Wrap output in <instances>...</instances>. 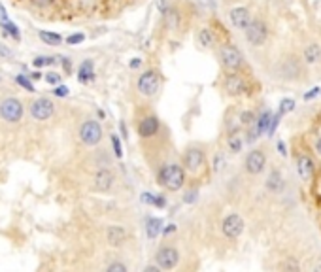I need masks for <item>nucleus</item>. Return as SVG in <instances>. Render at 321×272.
Here are the masks:
<instances>
[{"label": "nucleus", "instance_id": "f257e3e1", "mask_svg": "<svg viewBox=\"0 0 321 272\" xmlns=\"http://www.w3.org/2000/svg\"><path fill=\"white\" fill-rule=\"evenodd\" d=\"M274 74L283 81H297L304 76V61L295 53H289L285 59H281L276 65Z\"/></svg>", "mask_w": 321, "mask_h": 272}, {"label": "nucleus", "instance_id": "f03ea898", "mask_svg": "<svg viewBox=\"0 0 321 272\" xmlns=\"http://www.w3.org/2000/svg\"><path fill=\"white\" fill-rule=\"evenodd\" d=\"M157 182L168 191H180L185 184V168L180 165H165L157 172Z\"/></svg>", "mask_w": 321, "mask_h": 272}, {"label": "nucleus", "instance_id": "7ed1b4c3", "mask_svg": "<svg viewBox=\"0 0 321 272\" xmlns=\"http://www.w3.org/2000/svg\"><path fill=\"white\" fill-rule=\"evenodd\" d=\"M219 61L229 72H238L244 67V57H242L240 49L236 46H233V44H225V46L221 47Z\"/></svg>", "mask_w": 321, "mask_h": 272}, {"label": "nucleus", "instance_id": "20e7f679", "mask_svg": "<svg viewBox=\"0 0 321 272\" xmlns=\"http://www.w3.org/2000/svg\"><path fill=\"white\" fill-rule=\"evenodd\" d=\"M244 33L249 46L261 47L268 38V25L263 19H251L248 27L244 28Z\"/></svg>", "mask_w": 321, "mask_h": 272}, {"label": "nucleus", "instance_id": "39448f33", "mask_svg": "<svg viewBox=\"0 0 321 272\" xmlns=\"http://www.w3.org/2000/svg\"><path fill=\"white\" fill-rule=\"evenodd\" d=\"M206 165V155H204V149L199 146H191L187 147V152L183 155V168L191 174H199Z\"/></svg>", "mask_w": 321, "mask_h": 272}, {"label": "nucleus", "instance_id": "423d86ee", "mask_svg": "<svg viewBox=\"0 0 321 272\" xmlns=\"http://www.w3.org/2000/svg\"><path fill=\"white\" fill-rule=\"evenodd\" d=\"M80 140L85 146H97L102 140V127L97 119H85L80 127Z\"/></svg>", "mask_w": 321, "mask_h": 272}, {"label": "nucleus", "instance_id": "0eeeda50", "mask_svg": "<svg viewBox=\"0 0 321 272\" xmlns=\"http://www.w3.org/2000/svg\"><path fill=\"white\" fill-rule=\"evenodd\" d=\"M0 117L8 123H17L23 117V104L19 99L8 97L0 102Z\"/></svg>", "mask_w": 321, "mask_h": 272}, {"label": "nucleus", "instance_id": "6e6552de", "mask_svg": "<svg viewBox=\"0 0 321 272\" xmlns=\"http://www.w3.org/2000/svg\"><path fill=\"white\" fill-rule=\"evenodd\" d=\"M155 261H157L160 270H170L180 263V252L174 246H163L155 253Z\"/></svg>", "mask_w": 321, "mask_h": 272}, {"label": "nucleus", "instance_id": "1a4fd4ad", "mask_svg": "<svg viewBox=\"0 0 321 272\" xmlns=\"http://www.w3.org/2000/svg\"><path fill=\"white\" fill-rule=\"evenodd\" d=\"M160 87V76L157 70H146L138 80V91L144 97H153L157 95Z\"/></svg>", "mask_w": 321, "mask_h": 272}, {"label": "nucleus", "instance_id": "9d476101", "mask_svg": "<svg viewBox=\"0 0 321 272\" xmlns=\"http://www.w3.org/2000/svg\"><path fill=\"white\" fill-rule=\"evenodd\" d=\"M244 166H246L248 174H253V176L261 174L263 170H265V166H267V155H265V152H263V149H259V147L251 149V152L246 155Z\"/></svg>", "mask_w": 321, "mask_h": 272}, {"label": "nucleus", "instance_id": "9b49d317", "mask_svg": "<svg viewBox=\"0 0 321 272\" xmlns=\"http://www.w3.org/2000/svg\"><path fill=\"white\" fill-rule=\"evenodd\" d=\"M114 182H115V174L112 168H108V166L99 168L97 174L93 176V189L99 193H106L114 187Z\"/></svg>", "mask_w": 321, "mask_h": 272}, {"label": "nucleus", "instance_id": "f8f14e48", "mask_svg": "<svg viewBox=\"0 0 321 272\" xmlns=\"http://www.w3.org/2000/svg\"><path fill=\"white\" fill-rule=\"evenodd\" d=\"M221 231L227 238H238L242 232H244V219L238 216V214H231L227 218L223 219L221 223Z\"/></svg>", "mask_w": 321, "mask_h": 272}, {"label": "nucleus", "instance_id": "ddd939ff", "mask_svg": "<svg viewBox=\"0 0 321 272\" xmlns=\"http://www.w3.org/2000/svg\"><path fill=\"white\" fill-rule=\"evenodd\" d=\"M55 112V104L49 99H38L33 102L30 106V115H33L36 121H46L49 119Z\"/></svg>", "mask_w": 321, "mask_h": 272}, {"label": "nucleus", "instance_id": "4468645a", "mask_svg": "<svg viewBox=\"0 0 321 272\" xmlns=\"http://www.w3.org/2000/svg\"><path fill=\"white\" fill-rule=\"evenodd\" d=\"M223 87H225L227 95H231V97H240V95H244L248 91L246 81H244V78L238 72L229 74L227 78H225V81H223Z\"/></svg>", "mask_w": 321, "mask_h": 272}, {"label": "nucleus", "instance_id": "2eb2a0df", "mask_svg": "<svg viewBox=\"0 0 321 272\" xmlns=\"http://www.w3.org/2000/svg\"><path fill=\"white\" fill-rule=\"evenodd\" d=\"M229 19L233 23L234 28H238V31H244V28L249 25V21H251V14H249L248 8H233L231 12H229Z\"/></svg>", "mask_w": 321, "mask_h": 272}, {"label": "nucleus", "instance_id": "dca6fc26", "mask_svg": "<svg viewBox=\"0 0 321 272\" xmlns=\"http://www.w3.org/2000/svg\"><path fill=\"white\" fill-rule=\"evenodd\" d=\"M159 129H160V121L155 115H147V117H144L138 123V134H140L142 138H153L155 134L159 133Z\"/></svg>", "mask_w": 321, "mask_h": 272}, {"label": "nucleus", "instance_id": "f3484780", "mask_svg": "<svg viewBox=\"0 0 321 272\" xmlns=\"http://www.w3.org/2000/svg\"><path fill=\"white\" fill-rule=\"evenodd\" d=\"M314 170H315L314 159L310 155H299V159H297V172H299L302 182H310L312 176H314Z\"/></svg>", "mask_w": 321, "mask_h": 272}, {"label": "nucleus", "instance_id": "a211bd4d", "mask_svg": "<svg viewBox=\"0 0 321 272\" xmlns=\"http://www.w3.org/2000/svg\"><path fill=\"white\" fill-rule=\"evenodd\" d=\"M106 240L110 246H121L127 242V231L121 225H110L106 229Z\"/></svg>", "mask_w": 321, "mask_h": 272}, {"label": "nucleus", "instance_id": "6ab92c4d", "mask_svg": "<svg viewBox=\"0 0 321 272\" xmlns=\"http://www.w3.org/2000/svg\"><path fill=\"white\" fill-rule=\"evenodd\" d=\"M94 80V67H93V61L87 59L83 61L80 67H78V81L80 83H89V81Z\"/></svg>", "mask_w": 321, "mask_h": 272}, {"label": "nucleus", "instance_id": "aec40b11", "mask_svg": "<svg viewBox=\"0 0 321 272\" xmlns=\"http://www.w3.org/2000/svg\"><path fill=\"white\" fill-rule=\"evenodd\" d=\"M304 63L306 65H317L321 61V49H319V46L317 44H308L306 46V49H304Z\"/></svg>", "mask_w": 321, "mask_h": 272}, {"label": "nucleus", "instance_id": "412c9836", "mask_svg": "<svg viewBox=\"0 0 321 272\" xmlns=\"http://www.w3.org/2000/svg\"><path fill=\"white\" fill-rule=\"evenodd\" d=\"M267 189L272 193H280L283 189V176L278 170H272L267 178Z\"/></svg>", "mask_w": 321, "mask_h": 272}, {"label": "nucleus", "instance_id": "4be33fe9", "mask_svg": "<svg viewBox=\"0 0 321 272\" xmlns=\"http://www.w3.org/2000/svg\"><path fill=\"white\" fill-rule=\"evenodd\" d=\"M160 229H163V219L159 218H149L146 223V232L147 238H157L159 236Z\"/></svg>", "mask_w": 321, "mask_h": 272}, {"label": "nucleus", "instance_id": "5701e85b", "mask_svg": "<svg viewBox=\"0 0 321 272\" xmlns=\"http://www.w3.org/2000/svg\"><path fill=\"white\" fill-rule=\"evenodd\" d=\"M270 121H272V115H270V112H263L259 117H255V127H257V133L259 134H265L268 131V127H270Z\"/></svg>", "mask_w": 321, "mask_h": 272}, {"label": "nucleus", "instance_id": "b1692460", "mask_svg": "<svg viewBox=\"0 0 321 272\" xmlns=\"http://www.w3.org/2000/svg\"><path fill=\"white\" fill-rule=\"evenodd\" d=\"M38 36H40V40L44 42V44H47V46H59L60 42H62V36H60V34L47 33V31H40Z\"/></svg>", "mask_w": 321, "mask_h": 272}, {"label": "nucleus", "instance_id": "393cba45", "mask_svg": "<svg viewBox=\"0 0 321 272\" xmlns=\"http://www.w3.org/2000/svg\"><path fill=\"white\" fill-rule=\"evenodd\" d=\"M214 33L210 31V28H202L201 33H199V44L202 47H212L214 46Z\"/></svg>", "mask_w": 321, "mask_h": 272}, {"label": "nucleus", "instance_id": "a878e982", "mask_svg": "<svg viewBox=\"0 0 321 272\" xmlns=\"http://www.w3.org/2000/svg\"><path fill=\"white\" fill-rule=\"evenodd\" d=\"M242 146H244V140L238 136V133L231 134V136H229V149H231L233 153H240Z\"/></svg>", "mask_w": 321, "mask_h": 272}, {"label": "nucleus", "instance_id": "bb28decb", "mask_svg": "<svg viewBox=\"0 0 321 272\" xmlns=\"http://www.w3.org/2000/svg\"><path fill=\"white\" fill-rule=\"evenodd\" d=\"M2 28L6 31V34H10L14 40L19 42L21 40V33H19V28H17V25L15 23H12V21H6V23H2Z\"/></svg>", "mask_w": 321, "mask_h": 272}, {"label": "nucleus", "instance_id": "cd10ccee", "mask_svg": "<svg viewBox=\"0 0 321 272\" xmlns=\"http://www.w3.org/2000/svg\"><path fill=\"white\" fill-rule=\"evenodd\" d=\"M15 83H17V85H21V87H25V89H27V91H30V93H34L33 81L28 80L27 76H23V74H17V76H15Z\"/></svg>", "mask_w": 321, "mask_h": 272}, {"label": "nucleus", "instance_id": "c85d7f7f", "mask_svg": "<svg viewBox=\"0 0 321 272\" xmlns=\"http://www.w3.org/2000/svg\"><path fill=\"white\" fill-rule=\"evenodd\" d=\"M55 59L53 57H46V55H40V57H36V59L33 61V65L36 68H40V67H47V65H53Z\"/></svg>", "mask_w": 321, "mask_h": 272}, {"label": "nucleus", "instance_id": "c756f323", "mask_svg": "<svg viewBox=\"0 0 321 272\" xmlns=\"http://www.w3.org/2000/svg\"><path fill=\"white\" fill-rule=\"evenodd\" d=\"M85 40V34L83 33H74L70 34L67 38V44H70V46H78V44H81V42Z\"/></svg>", "mask_w": 321, "mask_h": 272}, {"label": "nucleus", "instance_id": "7c9ffc66", "mask_svg": "<svg viewBox=\"0 0 321 272\" xmlns=\"http://www.w3.org/2000/svg\"><path fill=\"white\" fill-rule=\"evenodd\" d=\"M238 121H240V125H251L255 121V115H253V112H242L240 113V117H238Z\"/></svg>", "mask_w": 321, "mask_h": 272}, {"label": "nucleus", "instance_id": "2f4dec72", "mask_svg": "<svg viewBox=\"0 0 321 272\" xmlns=\"http://www.w3.org/2000/svg\"><path fill=\"white\" fill-rule=\"evenodd\" d=\"M112 146H114L115 157H123V147H121V142L117 134H112Z\"/></svg>", "mask_w": 321, "mask_h": 272}, {"label": "nucleus", "instance_id": "473e14b6", "mask_svg": "<svg viewBox=\"0 0 321 272\" xmlns=\"http://www.w3.org/2000/svg\"><path fill=\"white\" fill-rule=\"evenodd\" d=\"M197 197H199V191H197V189H191V191L183 193V202H185V204H193L195 200H197Z\"/></svg>", "mask_w": 321, "mask_h": 272}, {"label": "nucleus", "instance_id": "72a5a7b5", "mask_svg": "<svg viewBox=\"0 0 321 272\" xmlns=\"http://www.w3.org/2000/svg\"><path fill=\"white\" fill-rule=\"evenodd\" d=\"M60 80H62V78H60L57 72H47L46 74V81L49 83V85H59Z\"/></svg>", "mask_w": 321, "mask_h": 272}, {"label": "nucleus", "instance_id": "f704fd0d", "mask_svg": "<svg viewBox=\"0 0 321 272\" xmlns=\"http://www.w3.org/2000/svg\"><path fill=\"white\" fill-rule=\"evenodd\" d=\"M108 272H127V265L125 263H112L106 266Z\"/></svg>", "mask_w": 321, "mask_h": 272}, {"label": "nucleus", "instance_id": "c9c22d12", "mask_svg": "<svg viewBox=\"0 0 321 272\" xmlns=\"http://www.w3.org/2000/svg\"><path fill=\"white\" fill-rule=\"evenodd\" d=\"M223 165H225V157H223L221 153H217V155H215V161H214V170H215V172H219L221 168H223Z\"/></svg>", "mask_w": 321, "mask_h": 272}, {"label": "nucleus", "instance_id": "e433bc0d", "mask_svg": "<svg viewBox=\"0 0 321 272\" xmlns=\"http://www.w3.org/2000/svg\"><path fill=\"white\" fill-rule=\"evenodd\" d=\"M57 97H68V93H70V89H68L67 85H55V91H53Z\"/></svg>", "mask_w": 321, "mask_h": 272}, {"label": "nucleus", "instance_id": "4c0bfd02", "mask_svg": "<svg viewBox=\"0 0 321 272\" xmlns=\"http://www.w3.org/2000/svg\"><path fill=\"white\" fill-rule=\"evenodd\" d=\"M151 206H157V208H165V206H167V199H165L163 195H155L153 204H151Z\"/></svg>", "mask_w": 321, "mask_h": 272}, {"label": "nucleus", "instance_id": "58836bf2", "mask_svg": "<svg viewBox=\"0 0 321 272\" xmlns=\"http://www.w3.org/2000/svg\"><path fill=\"white\" fill-rule=\"evenodd\" d=\"M153 199H155V195H151V193H142V202L153 204Z\"/></svg>", "mask_w": 321, "mask_h": 272}, {"label": "nucleus", "instance_id": "ea45409f", "mask_svg": "<svg viewBox=\"0 0 321 272\" xmlns=\"http://www.w3.org/2000/svg\"><path fill=\"white\" fill-rule=\"evenodd\" d=\"M6 21H10L8 19V12H6V8L2 6V2H0V25L6 23Z\"/></svg>", "mask_w": 321, "mask_h": 272}, {"label": "nucleus", "instance_id": "a19ab883", "mask_svg": "<svg viewBox=\"0 0 321 272\" xmlns=\"http://www.w3.org/2000/svg\"><path fill=\"white\" fill-rule=\"evenodd\" d=\"M51 2H53V0H33V4L38 8H46V6H49Z\"/></svg>", "mask_w": 321, "mask_h": 272}, {"label": "nucleus", "instance_id": "79ce46f5", "mask_svg": "<svg viewBox=\"0 0 321 272\" xmlns=\"http://www.w3.org/2000/svg\"><path fill=\"white\" fill-rule=\"evenodd\" d=\"M174 231H176V225H174V223H170L168 227H163V229H160V232H163V234H167V236H168V234H172Z\"/></svg>", "mask_w": 321, "mask_h": 272}, {"label": "nucleus", "instance_id": "37998d69", "mask_svg": "<svg viewBox=\"0 0 321 272\" xmlns=\"http://www.w3.org/2000/svg\"><path fill=\"white\" fill-rule=\"evenodd\" d=\"M0 55H2V57H12V51H10V49H8L6 46H4V44H0Z\"/></svg>", "mask_w": 321, "mask_h": 272}, {"label": "nucleus", "instance_id": "c03bdc74", "mask_svg": "<svg viewBox=\"0 0 321 272\" xmlns=\"http://www.w3.org/2000/svg\"><path fill=\"white\" fill-rule=\"evenodd\" d=\"M140 65H142V59H138V57L131 59V63H129V67H131V68H138Z\"/></svg>", "mask_w": 321, "mask_h": 272}, {"label": "nucleus", "instance_id": "a18cd8bd", "mask_svg": "<svg viewBox=\"0 0 321 272\" xmlns=\"http://www.w3.org/2000/svg\"><path fill=\"white\" fill-rule=\"evenodd\" d=\"M157 6H159L160 12H167V10H168V0H159V2H157Z\"/></svg>", "mask_w": 321, "mask_h": 272}, {"label": "nucleus", "instance_id": "49530a36", "mask_svg": "<svg viewBox=\"0 0 321 272\" xmlns=\"http://www.w3.org/2000/svg\"><path fill=\"white\" fill-rule=\"evenodd\" d=\"M314 147H315V153H317V155L321 157V136H317V138H315Z\"/></svg>", "mask_w": 321, "mask_h": 272}, {"label": "nucleus", "instance_id": "de8ad7c7", "mask_svg": "<svg viewBox=\"0 0 321 272\" xmlns=\"http://www.w3.org/2000/svg\"><path fill=\"white\" fill-rule=\"evenodd\" d=\"M119 131H121V134H123V138H129L127 127H125V123H123V121H121V123H119Z\"/></svg>", "mask_w": 321, "mask_h": 272}, {"label": "nucleus", "instance_id": "09e8293b", "mask_svg": "<svg viewBox=\"0 0 321 272\" xmlns=\"http://www.w3.org/2000/svg\"><path fill=\"white\" fill-rule=\"evenodd\" d=\"M159 270H160L159 265H155V266L149 265V266H146V272H159Z\"/></svg>", "mask_w": 321, "mask_h": 272}, {"label": "nucleus", "instance_id": "8fccbe9b", "mask_svg": "<svg viewBox=\"0 0 321 272\" xmlns=\"http://www.w3.org/2000/svg\"><path fill=\"white\" fill-rule=\"evenodd\" d=\"M30 78H33V80H40L42 74L40 72H33V74H30Z\"/></svg>", "mask_w": 321, "mask_h": 272}]
</instances>
